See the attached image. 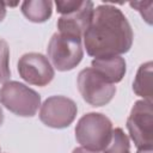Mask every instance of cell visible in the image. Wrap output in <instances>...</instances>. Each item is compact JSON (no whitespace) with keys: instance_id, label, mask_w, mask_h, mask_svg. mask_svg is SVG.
Instances as JSON below:
<instances>
[{"instance_id":"1","label":"cell","mask_w":153,"mask_h":153,"mask_svg":"<svg viewBox=\"0 0 153 153\" xmlns=\"http://www.w3.org/2000/svg\"><path fill=\"white\" fill-rule=\"evenodd\" d=\"M84 44L94 59L120 56L133 44V30L124 14L115 6L100 5L93 10Z\"/></svg>"},{"instance_id":"2","label":"cell","mask_w":153,"mask_h":153,"mask_svg":"<svg viewBox=\"0 0 153 153\" xmlns=\"http://www.w3.org/2000/svg\"><path fill=\"white\" fill-rule=\"evenodd\" d=\"M111 134V121L105 115L98 112H90L84 115L75 127L76 141L84 148L94 152L105 149L110 142Z\"/></svg>"},{"instance_id":"3","label":"cell","mask_w":153,"mask_h":153,"mask_svg":"<svg viewBox=\"0 0 153 153\" xmlns=\"http://www.w3.org/2000/svg\"><path fill=\"white\" fill-rule=\"evenodd\" d=\"M1 104L13 114L23 117H31L36 115L41 97L32 88L18 81H6L0 88Z\"/></svg>"},{"instance_id":"4","label":"cell","mask_w":153,"mask_h":153,"mask_svg":"<svg viewBox=\"0 0 153 153\" xmlns=\"http://www.w3.org/2000/svg\"><path fill=\"white\" fill-rule=\"evenodd\" d=\"M48 56L59 71H71L79 65L84 56L81 38L56 32L48 44Z\"/></svg>"},{"instance_id":"5","label":"cell","mask_w":153,"mask_h":153,"mask_svg":"<svg viewBox=\"0 0 153 153\" xmlns=\"http://www.w3.org/2000/svg\"><path fill=\"white\" fill-rule=\"evenodd\" d=\"M78 88L82 98L93 106L108 104L115 96L116 87L91 68L82 69L78 75Z\"/></svg>"},{"instance_id":"6","label":"cell","mask_w":153,"mask_h":153,"mask_svg":"<svg viewBox=\"0 0 153 153\" xmlns=\"http://www.w3.org/2000/svg\"><path fill=\"white\" fill-rule=\"evenodd\" d=\"M130 137L137 148L152 147L153 145V112L152 103L137 100L131 108L127 121Z\"/></svg>"},{"instance_id":"7","label":"cell","mask_w":153,"mask_h":153,"mask_svg":"<svg viewBox=\"0 0 153 153\" xmlns=\"http://www.w3.org/2000/svg\"><path fill=\"white\" fill-rule=\"evenodd\" d=\"M76 104L63 96H53L44 100L39 110L41 121L51 128H66L76 116Z\"/></svg>"},{"instance_id":"8","label":"cell","mask_w":153,"mask_h":153,"mask_svg":"<svg viewBox=\"0 0 153 153\" xmlns=\"http://www.w3.org/2000/svg\"><path fill=\"white\" fill-rule=\"evenodd\" d=\"M18 72L25 81L37 86H45L54 78L49 60L38 53L24 54L18 61Z\"/></svg>"},{"instance_id":"9","label":"cell","mask_w":153,"mask_h":153,"mask_svg":"<svg viewBox=\"0 0 153 153\" xmlns=\"http://www.w3.org/2000/svg\"><path fill=\"white\" fill-rule=\"evenodd\" d=\"M93 13V4L91 1H82V5L74 12L63 14L57 20V29L60 33L81 38L87 30Z\"/></svg>"},{"instance_id":"10","label":"cell","mask_w":153,"mask_h":153,"mask_svg":"<svg viewBox=\"0 0 153 153\" xmlns=\"http://www.w3.org/2000/svg\"><path fill=\"white\" fill-rule=\"evenodd\" d=\"M92 68L104 76L109 82L115 84L122 80L126 73V61L121 56L93 59Z\"/></svg>"},{"instance_id":"11","label":"cell","mask_w":153,"mask_h":153,"mask_svg":"<svg viewBox=\"0 0 153 153\" xmlns=\"http://www.w3.org/2000/svg\"><path fill=\"white\" fill-rule=\"evenodd\" d=\"M134 92L142 97L143 100L152 103L153 88H152V62H146L140 66L134 84H133Z\"/></svg>"},{"instance_id":"12","label":"cell","mask_w":153,"mask_h":153,"mask_svg":"<svg viewBox=\"0 0 153 153\" xmlns=\"http://www.w3.org/2000/svg\"><path fill=\"white\" fill-rule=\"evenodd\" d=\"M53 2L47 0H29L22 4V12L24 16L35 23H42L50 18Z\"/></svg>"},{"instance_id":"13","label":"cell","mask_w":153,"mask_h":153,"mask_svg":"<svg viewBox=\"0 0 153 153\" xmlns=\"http://www.w3.org/2000/svg\"><path fill=\"white\" fill-rule=\"evenodd\" d=\"M104 153H130L129 139L121 128L112 129L110 142L105 147Z\"/></svg>"},{"instance_id":"14","label":"cell","mask_w":153,"mask_h":153,"mask_svg":"<svg viewBox=\"0 0 153 153\" xmlns=\"http://www.w3.org/2000/svg\"><path fill=\"white\" fill-rule=\"evenodd\" d=\"M10 49L4 39H0V82H5L10 79Z\"/></svg>"},{"instance_id":"15","label":"cell","mask_w":153,"mask_h":153,"mask_svg":"<svg viewBox=\"0 0 153 153\" xmlns=\"http://www.w3.org/2000/svg\"><path fill=\"white\" fill-rule=\"evenodd\" d=\"M130 6L136 8L142 17L145 18V20L151 24L152 23V6H153V1H134L130 2Z\"/></svg>"},{"instance_id":"16","label":"cell","mask_w":153,"mask_h":153,"mask_svg":"<svg viewBox=\"0 0 153 153\" xmlns=\"http://www.w3.org/2000/svg\"><path fill=\"white\" fill-rule=\"evenodd\" d=\"M55 5L57 8V12H60L62 14H67V13L76 11L82 5V1H80V0H67V1L59 0L55 2Z\"/></svg>"},{"instance_id":"17","label":"cell","mask_w":153,"mask_h":153,"mask_svg":"<svg viewBox=\"0 0 153 153\" xmlns=\"http://www.w3.org/2000/svg\"><path fill=\"white\" fill-rule=\"evenodd\" d=\"M6 16V4L0 1V22L5 18Z\"/></svg>"},{"instance_id":"18","label":"cell","mask_w":153,"mask_h":153,"mask_svg":"<svg viewBox=\"0 0 153 153\" xmlns=\"http://www.w3.org/2000/svg\"><path fill=\"white\" fill-rule=\"evenodd\" d=\"M73 153H98V152H94V151H90V149H86L84 147H78L73 151Z\"/></svg>"},{"instance_id":"19","label":"cell","mask_w":153,"mask_h":153,"mask_svg":"<svg viewBox=\"0 0 153 153\" xmlns=\"http://www.w3.org/2000/svg\"><path fill=\"white\" fill-rule=\"evenodd\" d=\"M137 153H152V147H146V148H139Z\"/></svg>"},{"instance_id":"20","label":"cell","mask_w":153,"mask_h":153,"mask_svg":"<svg viewBox=\"0 0 153 153\" xmlns=\"http://www.w3.org/2000/svg\"><path fill=\"white\" fill-rule=\"evenodd\" d=\"M2 122H4V112H2V109L0 108V126L2 124Z\"/></svg>"}]
</instances>
